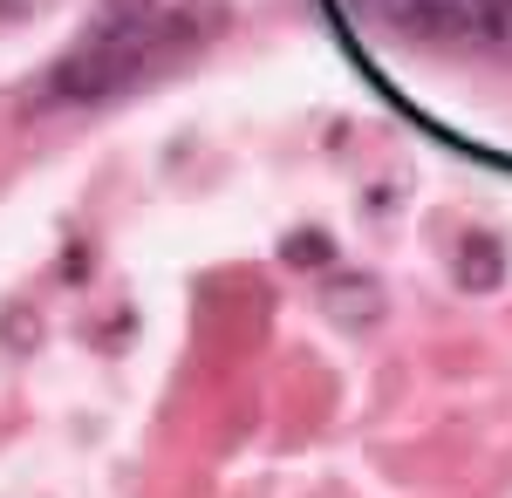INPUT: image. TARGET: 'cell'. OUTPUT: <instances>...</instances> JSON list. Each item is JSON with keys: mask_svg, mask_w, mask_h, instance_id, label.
<instances>
[{"mask_svg": "<svg viewBox=\"0 0 512 498\" xmlns=\"http://www.w3.org/2000/svg\"><path fill=\"white\" fill-rule=\"evenodd\" d=\"M62 280H89V246H69V260H62Z\"/></svg>", "mask_w": 512, "mask_h": 498, "instance_id": "cell-7", "label": "cell"}, {"mask_svg": "<svg viewBox=\"0 0 512 498\" xmlns=\"http://www.w3.org/2000/svg\"><path fill=\"white\" fill-rule=\"evenodd\" d=\"M328 253H335V239L321 226H301V232L280 239V260H287V267H328Z\"/></svg>", "mask_w": 512, "mask_h": 498, "instance_id": "cell-5", "label": "cell"}, {"mask_svg": "<svg viewBox=\"0 0 512 498\" xmlns=\"http://www.w3.org/2000/svg\"><path fill=\"white\" fill-rule=\"evenodd\" d=\"M506 267H512V253H506L499 232H465L458 253H451V280H458L465 294H492V287H506Z\"/></svg>", "mask_w": 512, "mask_h": 498, "instance_id": "cell-3", "label": "cell"}, {"mask_svg": "<svg viewBox=\"0 0 512 498\" xmlns=\"http://www.w3.org/2000/svg\"><path fill=\"white\" fill-rule=\"evenodd\" d=\"M321 307L335 321H349V328H369V321H383V280L376 273H335L321 287Z\"/></svg>", "mask_w": 512, "mask_h": 498, "instance_id": "cell-4", "label": "cell"}, {"mask_svg": "<svg viewBox=\"0 0 512 498\" xmlns=\"http://www.w3.org/2000/svg\"><path fill=\"white\" fill-rule=\"evenodd\" d=\"M0 14H7V21H21V14H28V0H0Z\"/></svg>", "mask_w": 512, "mask_h": 498, "instance_id": "cell-8", "label": "cell"}, {"mask_svg": "<svg viewBox=\"0 0 512 498\" xmlns=\"http://www.w3.org/2000/svg\"><path fill=\"white\" fill-rule=\"evenodd\" d=\"M35 342H41V314L35 307H7L0 314V348L14 355V348H35Z\"/></svg>", "mask_w": 512, "mask_h": 498, "instance_id": "cell-6", "label": "cell"}, {"mask_svg": "<svg viewBox=\"0 0 512 498\" xmlns=\"http://www.w3.org/2000/svg\"><path fill=\"white\" fill-rule=\"evenodd\" d=\"M376 14L431 48H492L506 35V0H376Z\"/></svg>", "mask_w": 512, "mask_h": 498, "instance_id": "cell-2", "label": "cell"}, {"mask_svg": "<svg viewBox=\"0 0 512 498\" xmlns=\"http://www.w3.org/2000/svg\"><path fill=\"white\" fill-rule=\"evenodd\" d=\"M178 28H185V21H178V14H158L151 0H110V7L96 14L89 41L48 69L41 103L62 110V103H103V96L130 89L144 69H158V55L171 48Z\"/></svg>", "mask_w": 512, "mask_h": 498, "instance_id": "cell-1", "label": "cell"}]
</instances>
